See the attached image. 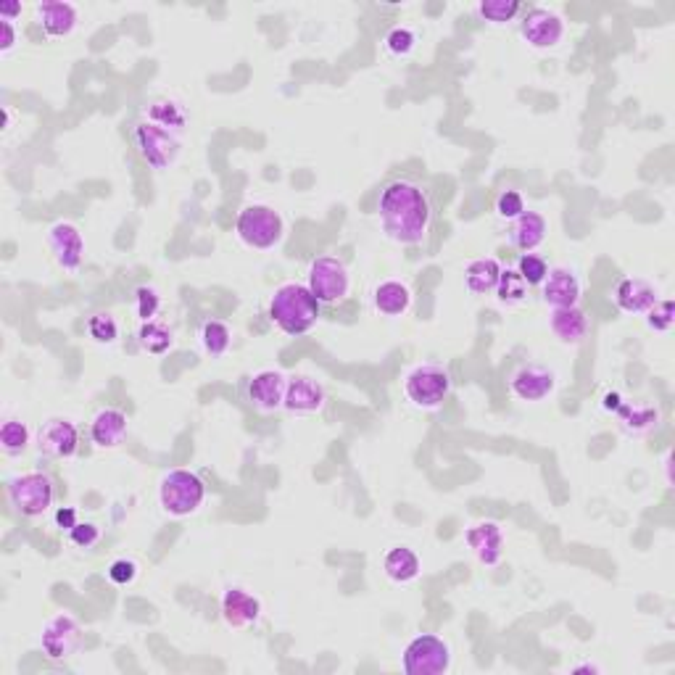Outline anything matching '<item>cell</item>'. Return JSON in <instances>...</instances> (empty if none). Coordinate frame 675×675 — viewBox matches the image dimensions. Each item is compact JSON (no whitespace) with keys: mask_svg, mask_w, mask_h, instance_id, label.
<instances>
[{"mask_svg":"<svg viewBox=\"0 0 675 675\" xmlns=\"http://www.w3.org/2000/svg\"><path fill=\"white\" fill-rule=\"evenodd\" d=\"M549 327H552V333L557 335L559 341L567 343V346H581L588 338L591 322H588L581 306H565V309H552Z\"/></svg>","mask_w":675,"mask_h":675,"instance_id":"603a6c76","label":"cell"},{"mask_svg":"<svg viewBox=\"0 0 675 675\" xmlns=\"http://www.w3.org/2000/svg\"><path fill=\"white\" fill-rule=\"evenodd\" d=\"M404 393L412 407L422 412H433L449 399L451 375L438 364H420L404 380Z\"/></svg>","mask_w":675,"mask_h":675,"instance_id":"5b68a950","label":"cell"},{"mask_svg":"<svg viewBox=\"0 0 675 675\" xmlns=\"http://www.w3.org/2000/svg\"><path fill=\"white\" fill-rule=\"evenodd\" d=\"M138 343H140V349L148 351V354L161 356V354H167V351L175 346V333H172L164 322H156V320L143 322L138 330Z\"/></svg>","mask_w":675,"mask_h":675,"instance_id":"f546056e","label":"cell"},{"mask_svg":"<svg viewBox=\"0 0 675 675\" xmlns=\"http://www.w3.org/2000/svg\"><path fill=\"white\" fill-rule=\"evenodd\" d=\"M385 48L391 56H409V53L417 48V35H414L409 27H393L388 35H385Z\"/></svg>","mask_w":675,"mask_h":675,"instance_id":"8d00e7d4","label":"cell"},{"mask_svg":"<svg viewBox=\"0 0 675 675\" xmlns=\"http://www.w3.org/2000/svg\"><path fill=\"white\" fill-rule=\"evenodd\" d=\"M48 248H51L53 259L64 272H77L85 259V238H82L80 227L72 222H56L48 230Z\"/></svg>","mask_w":675,"mask_h":675,"instance_id":"7c38bea8","label":"cell"},{"mask_svg":"<svg viewBox=\"0 0 675 675\" xmlns=\"http://www.w3.org/2000/svg\"><path fill=\"white\" fill-rule=\"evenodd\" d=\"M604 407L610 409V412L620 407V396H617V393H607V396H604Z\"/></svg>","mask_w":675,"mask_h":675,"instance_id":"bcb514c9","label":"cell"},{"mask_svg":"<svg viewBox=\"0 0 675 675\" xmlns=\"http://www.w3.org/2000/svg\"><path fill=\"white\" fill-rule=\"evenodd\" d=\"M673 322H675V304L670 298L657 301V304L646 312V325L652 327V330H657V333H668L670 327H673Z\"/></svg>","mask_w":675,"mask_h":675,"instance_id":"74e56055","label":"cell"},{"mask_svg":"<svg viewBox=\"0 0 675 675\" xmlns=\"http://www.w3.org/2000/svg\"><path fill=\"white\" fill-rule=\"evenodd\" d=\"M37 22L43 27V32L51 40H61V37H69L77 30V22H80V14H77V6L66 3V0H43L37 3Z\"/></svg>","mask_w":675,"mask_h":675,"instance_id":"ac0fdd59","label":"cell"},{"mask_svg":"<svg viewBox=\"0 0 675 675\" xmlns=\"http://www.w3.org/2000/svg\"><path fill=\"white\" fill-rule=\"evenodd\" d=\"M523 37L536 51H552L565 37V22L549 8H530L523 19Z\"/></svg>","mask_w":675,"mask_h":675,"instance_id":"8fae6325","label":"cell"},{"mask_svg":"<svg viewBox=\"0 0 675 675\" xmlns=\"http://www.w3.org/2000/svg\"><path fill=\"white\" fill-rule=\"evenodd\" d=\"M146 122L156 124L161 130H169L180 135L185 130V124H188V111L182 106L180 101L175 98H156V101L148 103L146 109Z\"/></svg>","mask_w":675,"mask_h":675,"instance_id":"83f0119b","label":"cell"},{"mask_svg":"<svg viewBox=\"0 0 675 675\" xmlns=\"http://www.w3.org/2000/svg\"><path fill=\"white\" fill-rule=\"evenodd\" d=\"M615 412L617 420H620V428L628 436H646V433L660 428V409L649 407V404H620Z\"/></svg>","mask_w":675,"mask_h":675,"instance_id":"484cf974","label":"cell"},{"mask_svg":"<svg viewBox=\"0 0 675 675\" xmlns=\"http://www.w3.org/2000/svg\"><path fill=\"white\" fill-rule=\"evenodd\" d=\"M16 40H19L16 24L0 22V56H8V53L14 51Z\"/></svg>","mask_w":675,"mask_h":675,"instance_id":"7bdbcfd3","label":"cell"},{"mask_svg":"<svg viewBox=\"0 0 675 675\" xmlns=\"http://www.w3.org/2000/svg\"><path fill=\"white\" fill-rule=\"evenodd\" d=\"M222 617L230 628H248V625L259 623L262 602L248 588L230 586L222 594Z\"/></svg>","mask_w":675,"mask_h":675,"instance_id":"e0dca14e","label":"cell"},{"mask_svg":"<svg viewBox=\"0 0 675 675\" xmlns=\"http://www.w3.org/2000/svg\"><path fill=\"white\" fill-rule=\"evenodd\" d=\"M206 483L193 470H169L159 483V504L169 517H188L201 509Z\"/></svg>","mask_w":675,"mask_h":675,"instance_id":"3957f363","label":"cell"},{"mask_svg":"<svg viewBox=\"0 0 675 675\" xmlns=\"http://www.w3.org/2000/svg\"><path fill=\"white\" fill-rule=\"evenodd\" d=\"M383 570L393 583H412L420 578L422 562L409 546H393L391 552L383 557Z\"/></svg>","mask_w":675,"mask_h":675,"instance_id":"4316f807","label":"cell"},{"mask_svg":"<svg viewBox=\"0 0 675 675\" xmlns=\"http://www.w3.org/2000/svg\"><path fill=\"white\" fill-rule=\"evenodd\" d=\"M544 288V301L552 309H565V306H578L581 301V280L573 269L567 267H552L549 275L541 283Z\"/></svg>","mask_w":675,"mask_h":675,"instance_id":"ffe728a7","label":"cell"},{"mask_svg":"<svg viewBox=\"0 0 675 675\" xmlns=\"http://www.w3.org/2000/svg\"><path fill=\"white\" fill-rule=\"evenodd\" d=\"M88 333L98 343H114L119 338V325L111 312H98L88 320Z\"/></svg>","mask_w":675,"mask_h":675,"instance_id":"e575fe53","label":"cell"},{"mask_svg":"<svg viewBox=\"0 0 675 675\" xmlns=\"http://www.w3.org/2000/svg\"><path fill=\"white\" fill-rule=\"evenodd\" d=\"M285 391H288V378L277 370L256 372L248 383V399L259 412H277L285 404Z\"/></svg>","mask_w":675,"mask_h":675,"instance_id":"2e32d148","label":"cell"},{"mask_svg":"<svg viewBox=\"0 0 675 675\" xmlns=\"http://www.w3.org/2000/svg\"><path fill=\"white\" fill-rule=\"evenodd\" d=\"M109 578L111 583H117V586H130V583L138 578V565H135L132 559H117V562H111Z\"/></svg>","mask_w":675,"mask_h":675,"instance_id":"b9f144b4","label":"cell"},{"mask_svg":"<svg viewBox=\"0 0 675 675\" xmlns=\"http://www.w3.org/2000/svg\"><path fill=\"white\" fill-rule=\"evenodd\" d=\"M404 673L409 675H443L451 668V646L436 636V633H422L409 641L404 649Z\"/></svg>","mask_w":675,"mask_h":675,"instance_id":"ba28073f","label":"cell"},{"mask_svg":"<svg viewBox=\"0 0 675 675\" xmlns=\"http://www.w3.org/2000/svg\"><path fill=\"white\" fill-rule=\"evenodd\" d=\"M509 388L515 393V399L528 401V404H538V401L549 399L557 388V375L549 367L541 364H523L520 370L512 375Z\"/></svg>","mask_w":675,"mask_h":675,"instance_id":"4fadbf2b","label":"cell"},{"mask_svg":"<svg viewBox=\"0 0 675 675\" xmlns=\"http://www.w3.org/2000/svg\"><path fill=\"white\" fill-rule=\"evenodd\" d=\"M496 296H499L501 304H523L525 296H528V283H525L523 277L517 269H501L499 285H496Z\"/></svg>","mask_w":675,"mask_h":675,"instance_id":"d6a6232c","label":"cell"},{"mask_svg":"<svg viewBox=\"0 0 675 675\" xmlns=\"http://www.w3.org/2000/svg\"><path fill=\"white\" fill-rule=\"evenodd\" d=\"M30 446V428L22 420H6L0 428V449L8 457H19Z\"/></svg>","mask_w":675,"mask_h":675,"instance_id":"1f68e13d","label":"cell"},{"mask_svg":"<svg viewBox=\"0 0 675 675\" xmlns=\"http://www.w3.org/2000/svg\"><path fill=\"white\" fill-rule=\"evenodd\" d=\"M325 388L322 383H317L314 378H293L288 380V391H285V404L283 409L293 414H317L325 409Z\"/></svg>","mask_w":675,"mask_h":675,"instance_id":"44dd1931","label":"cell"},{"mask_svg":"<svg viewBox=\"0 0 675 675\" xmlns=\"http://www.w3.org/2000/svg\"><path fill=\"white\" fill-rule=\"evenodd\" d=\"M40 646H43V654L48 660H69L72 654L80 652L82 646L80 623L72 615H66V612L51 617L43 625V631H40Z\"/></svg>","mask_w":675,"mask_h":675,"instance_id":"30bf717a","label":"cell"},{"mask_svg":"<svg viewBox=\"0 0 675 675\" xmlns=\"http://www.w3.org/2000/svg\"><path fill=\"white\" fill-rule=\"evenodd\" d=\"M37 446L43 454L53 459H69L80 449V430L72 420L64 417H53L40 428L37 433Z\"/></svg>","mask_w":675,"mask_h":675,"instance_id":"5bb4252c","label":"cell"},{"mask_svg":"<svg viewBox=\"0 0 675 675\" xmlns=\"http://www.w3.org/2000/svg\"><path fill=\"white\" fill-rule=\"evenodd\" d=\"M378 217L385 235L401 246H425L433 227L428 188L412 177H393L378 196Z\"/></svg>","mask_w":675,"mask_h":675,"instance_id":"6da1fadb","label":"cell"},{"mask_svg":"<svg viewBox=\"0 0 675 675\" xmlns=\"http://www.w3.org/2000/svg\"><path fill=\"white\" fill-rule=\"evenodd\" d=\"M575 670H599V668H596V665H581V668H575Z\"/></svg>","mask_w":675,"mask_h":675,"instance_id":"7dc6e473","label":"cell"},{"mask_svg":"<svg viewBox=\"0 0 675 675\" xmlns=\"http://www.w3.org/2000/svg\"><path fill=\"white\" fill-rule=\"evenodd\" d=\"M546 233H549V222H546L544 214H538V211H523V214L512 222L509 240H512V246H515L517 251L533 254L538 246H544Z\"/></svg>","mask_w":675,"mask_h":675,"instance_id":"cb8c5ba5","label":"cell"},{"mask_svg":"<svg viewBox=\"0 0 675 675\" xmlns=\"http://www.w3.org/2000/svg\"><path fill=\"white\" fill-rule=\"evenodd\" d=\"M130 433V420L127 414L117 407H103L90 422V438L98 449H117Z\"/></svg>","mask_w":675,"mask_h":675,"instance_id":"d6986e66","label":"cell"},{"mask_svg":"<svg viewBox=\"0 0 675 675\" xmlns=\"http://www.w3.org/2000/svg\"><path fill=\"white\" fill-rule=\"evenodd\" d=\"M320 301L309 291V285L283 283L269 298V320L285 335L298 338L320 322Z\"/></svg>","mask_w":675,"mask_h":675,"instance_id":"7a4b0ae2","label":"cell"},{"mask_svg":"<svg viewBox=\"0 0 675 675\" xmlns=\"http://www.w3.org/2000/svg\"><path fill=\"white\" fill-rule=\"evenodd\" d=\"M372 304L385 317H404L412 306V291L401 280H385L372 293Z\"/></svg>","mask_w":675,"mask_h":675,"instance_id":"d4e9b609","label":"cell"},{"mask_svg":"<svg viewBox=\"0 0 675 675\" xmlns=\"http://www.w3.org/2000/svg\"><path fill=\"white\" fill-rule=\"evenodd\" d=\"M235 233L248 248L267 251V248H275L283 240L285 222L272 206L251 204L240 211L238 219H235Z\"/></svg>","mask_w":675,"mask_h":675,"instance_id":"277c9868","label":"cell"},{"mask_svg":"<svg viewBox=\"0 0 675 675\" xmlns=\"http://www.w3.org/2000/svg\"><path fill=\"white\" fill-rule=\"evenodd\" d=\"M135 148H138L140 159L146 161L153 172H164L177 161L180 156V135L169 130H161L156 124L143 122L135 127Z\"/></svg>","mask_w":675,"mask_h":675,"instance_id":"9c48e42d","label":"cell"},{"mask_svg":"<svg viewBox=\"0 0 675 675\" xmlns=\"http://www.w3.org/2000/svg\"><path fill=\"white\" fill-rule=\"evenodd\" d=\"M69 538H72V544L80 546V549H93V546L101 541V528L93 523H77L69 530Z\"/></svg>","mask_w":675,"mask_h":675,"instance_id":"60d3db41","label":"cell"},{"mask_svg":"<svg viewBox=\"0 0 675 675\" xmlns=\"http://www.w3.org/2000/svg\"><path fill=\"white\" fill-rule=\"evenodd\" d=\"M496 211H499L501 219H512L515 222L520 214L525 211V201L517 190H504L499 198H496Z\"/></svg>","mask_w":675,"mask_h":675,"instance_id":"ab89813d","label":"cell"},{"mask_svg":"<svg viewBox=\"0 0 675 675\" xmlns=\"http://www.w3.org/2000/svg\"><path fill=\"white\" fill-rule=\"evenodd\" d=\"M56 525H59L61 530H72L74 525H77V509L61 507L59 512H56Z\"/></svg>","mask_w":675,"mask_h":675,"instance_id":"ee69618b","label":"cell"},{"mask_svg":"<svg viewBox=\"0 0 675 675\" xmlns=\"http://www.w3.org/2000/svg\"><path fill=\"white\" fill-rule=\"evenodd\" d=\"M19 16H22V3L11 0V3H3V6H0V22L16 24V19H19Z\"/></svg>","mask_w":675,"mask_h":675,"instance_id":"f6af8a7d","label":"cell"},{"mask_svg":"<svg viewBox=\"0 0 675 675\" xmlns=\"http://www.w3.org/2000/svg\"><path fill=\"white\" fill-rule=\"evenodd\" d=\"M309 291L317 296L320 304L335 306L346 301L351 293V275L349 267L338 256H317L309 264Z\"/></svg>","mask_w":675,"mask_h":675,"instance_id":"52a82bcc","label":"cell"},{"mask_svg":"<svg viewBox=\"0 0 675 675\" xmlns=\"http://www.w3.org/2000/svg\"><path fill=\"white\" fill-rule=\"evenodd\" d=\"M201 346H204L206 354L211 356L227 354L230 346H233V333H230V327L222 320H206L204 325H201Z\"/></svg>","mask_w":675,"mask_h":675,"instance_id":"4dcf8cb0","label":"cell"},{"mask_svg":"<svg viewBox=\"0 0 675 675\" xmlns=\"http://www.w3.org/2000/svg\"><path fill=\"white\" fill-rule=\"evenodd\" d=\"M161 309V296L148 285H140L138 291H135V312L143 322L156 320V314Z\"/></svg>","mask_w":675,"mask_h":675,"instance_id":"f35d334b","label":"cell"},{"mask_svg":"<svg viewBox=\"0 0 675 675\" xmlns=\"http://www.w3.org/2000/svg\"><path fill=\"white\" fill-rule=\"evenodd\" d=\"M8 499L22 517H40L53 507L56 488L45 472H24L8 480Z\"/></svg>","mask_w":675,"mask_h":675,"instance_id":"8992f818","label":"cell"},{"mask_svg":"<svg viewBox=\"0 0 675 675\" xmlns=\"http://www.w3.org/2000/svg\"><path fill=\"white\" fill-rule=\"evenodd\" d=\"M520 11H523V6L517 0H483L478 6L480 19L488 24H496V27L509 24Z\"/></svg>","mask_w":675,"mask_h":675,"instance_id":"836d02e7","label":"cell"},{"mask_svg":"<svg viewBox=\"0 0 675 675\" xmlns=\"http://www.w3.org/2000/svg\"><path fill=\"white\" fill-rule=\"evenodd\" d=\"M517 272H520V277L528 283V288H536V285L544 283L546 275H549V264L536 254H523L520 256V262H517Z\"/></svg>","mask_w":675,"mask_h":675,"instance_id":"d590c367","label":"cell"},{"mask_svg":"<svg viewBox=\"0 0 675 675\" xmlns=\"http://www.w3.org/2000/svg\"><path fill=\"white\" fill-rule=\"evenodd\" d=\"M501 277V264L491 256L486 259H475V262L467 264L465 269V285L470 293H478V296H486V293H494L496 285H499Z\"/></svg>","mask_w":675,"mask_h":675,"instance_id":"f1b7e54d","label":"cell"},{"mask_svg":"<svg viewBox=\"0 0 675 675\" xmlns=\"http://www.w3.org/2000/svg\"><path fill=\"white\" fill-rule=\"evenodd\" d=\"M465 541L483 565L494 567L504 554V530L496 520H480L465 530Z\"/></svg>","mask_w":675,"mask_h":675,"instance_id":"9a60e30c","label":"cell"},{"mask_svg":"<svg viewBox=\"0 0 675 675\" xmlns=\"http://www.w3.org/2000/svg\"><path fill=\"white\" fill-rule=\"evenodd\" d=\"M657 301V288L644 277H623L615 288V304L628 314H646Z\"/></svg>","mask_w":675,"mask_h":675,"instance_id":"7402d4cb","label":"cell"}]
</instances>
